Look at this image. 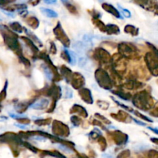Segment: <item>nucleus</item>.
I'll use <instances>...</instances> for the list:
<instances>
[{
    "label": "nucleus",
    "mask_w": 158,
    "mask_h": 158,
    "mask_svg": "<svg viewBox=\"0 0 158 158\" xmlns=\"http://www.w3.org/2000/svg\"><path fill=\"white\" fill-rule=\"evenodd\" d=\"M93 36L90 35H84L83 37V42L88 46L91 47L93 46Z\"/></svg>",
    "instance_id": "423d86ee"
},
{
    "label": "nucleus",
    "mask_w": 158,
    "mask_h": 158,
    "mask_svg": "<svg viewBox=\"0 0 158 158\" xmlns=\"http://www.w3.org/2000/svg\"><path fill=\"white\" fill-rule=\"evenodd\" d=\"M43 1L47 4H54V3L56 2L57 0H43Z\"/></svg>",
    "instance_id": "9b49d317"
},
{
    "label": "nucleus",
    "mask_w": 158,
    "mask_h": 158,
    "mask_svg": "<svg viewBox=\"0 0 158 158\" xmlns=\"http://www.w3.org/2000/svg\"><path fill=\"white\" fill-rule=\"evenodd\" d=\"M65 51L67 52L68 56L69 57V62H70V64L74 66V65L77 64V55H76L75 52L72 50H69V49H65Z\"/></svg>",
    "instance_id": "20e7f679"
},
{
    "label": "nucleus",
    "mask_w": 158,
    "mask_h": 158,
    "mask_svg": "<svg viewBox=\"0 0 158 158\" xmlns=\"http://www.w3.org/2000/svg\"><path fill=\"white\" fill-rule=\"evenodd\" d=\"M149 129L151 130V131H154V132L156 133V134H158V131H157V130L153 129V128H151V127H149Z\"/></svg>",
    "instance_id": "2eb2a0df"
},
{
    "label": "nucleus",
    "mask_w": 158,
    "mask_h": 158,
    "mask_svg": "<svg viewBox=\"0 0 158 158\" xmlns=\"http://www.w3.org/2000/svg\"><path fill=\"white\" fill-rule=\"evenodd\" d=\"M78 63L80 68L86 69V67L88 66V64H89V61L86 56H80V58H79L78 60Z\"/></svg>",
    "instance_id": "39448f33"
},
{
    "label": "nucleus",
    "mask_w": 158,
    "mask_h": 158,
    "mask_svg": "<svg viewBox=\"0 0 158 158\" xmlns=\"http://www.w3.org/2000/svg\"><path fill=\"white\" fill-rule=\"evenodd\" d=\"M44 73H45V75H46V78L48 79V80H51L52 78V73H51V71L49 70V68H45L44 69Z\"/></svg>",
    "instance_id": "0eeeda50"
},
{
    "label": "nucleus",
    "mask_w": 158,
    "mask_h": 158,
    "mask_svg": "<svg viewBox=\"0 0 158 158\" xmlns=\"http://www.w3.org/2000/svg\"><path fill=\"white\" fill-rule=\"evenodd\" d=\"M103 158H114L113 157L112 155H110V154H105L103 155Z\"/></svg>",
    "instance_id": "f8f14e48"
},
{
    "label": "nucleus",
    "mask_w": 158,
    "mask_h": 158,
    "mask_svg": "<svg viewBox=\"0 0 158 158\" xmlns=\"http://www.w3.org/2000/svg\"><path fill=\"white\" fill-rule=\"evenodd\" d=\"M73 47L75 49L76 52L80 55V56H84L86 49H89V47L83 41H77L74 43L73 44Z\"/></svg>",
    "instance_id": "f257e3e1"
},
{
    "label": "nucleus",
    "mask_w": 158,
    "mask_h": 158,
    "mask_svg": "<svg viewBox=\"0 0 158 158\" xmlns=\"http://www.w3.org/2000/svg\"><path fill=\"white\" fill-rule=\"evenodd\" d=\"M134 121H135L136 122V123H138V124H140V125H142V126H144V123H140V121H138V120H135V119H134Z\"/></svg>",
    "instance_id": "ddd939ff"
},
{
    "label": "nucleus",
    "mask_w": 158,
    "mask_h": 158,
    "mask_svg": "<svg viewBox=\"0 0 158 158\" xmlns=\"http://www.w3.org/2000/svg\"><path fill=\"white\" fill-rule=\"evenodd\" d=\"M120 9H121L122 13H123V15H124L125 17H127V18H130V17H131V14L129 10H127V9H123V8H121V7H120Z\"/></svg>",
    "instance_id": "6e6552de"
},
{
    "label": "nucleus",
    "mask_w": 158,
    "mask_h": 158,
    "mask_svg": "<svg viewBox=\"0 0 158 158\" xmlns=\"http://www.w3.org/2000/svg\"><path fill=\"white\" fill-rule=\"evenodd\" d=\"M58 148H60V150H62V151H66V152H72V151H71V150H69V148H66V147H65V146H63V145L58 144Z\"/></svg>",
    "instance_id": "1a4fd4ad"
},
{
    "label": "nucleus",
    "mask_w": 158,
    "mask_h": 158,
    "mask_svg": "<svg viewBox=\"0 0 158 158\" xmlns=\"http://www.w3.org/2000/svg\"><path fill=\"white\" fill-rule=\"evenodd\" d=\"M49 100H47V99H40V100H37L34 103H32V105H30V108L34 110H43L44 108H46L49 105Z\"/></svg>",
    "instance_id": "f03ea898"
},
{
    "label": "nucleus",
    "mask_w": 158,
    "mask_h": 158,
    "mask_svg": "<svg viewBox=\"0 0 158 158\" xmlns=\"http://www.w3.org/2000/svg\"><path fill=\"white\" fill-rule=\"evenodd\" d=\"M40 10H41V12H43L46 16L49 17V18H56V17L58 16L57 12H56L55 11L52 10V9H46V8H41Z\"/></svg>",
    "instance_id": "7ed1b4c3"
},
{
    "label": "nucleus",
    "mask_w": 158,
    "mask_h": 158,
    "mask_svg": "<svg viewBox=\"0 0 158 158\" xmlns=\"http://www.w3.org/2000/svg\"><path fill=\"white\" fill-rule=\"evenodd\" d=\"M11 117L15 119H19V118H23L25 117V115H19V114H9Z\"/></svg>",
    "instance_id": "9d476101"
},
{
    "label": "nucleus",
    "mask_w": 158,
    "mask_h": 158,
    "mask_svg": "<svg viewBox=\"0 0 158 158\" xmlns=\"http://www.w3.org/2000/svg\"><path fill=\"white\" fill-rule=\"evenodd\" d=\"M15 126L19 127H21V128H25L26 127V125H20V124H15Z\"/></svg>",
    "instance_id": "4468645a"
}]
</instances>
